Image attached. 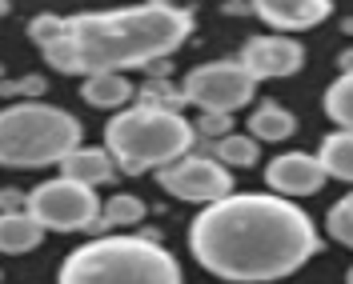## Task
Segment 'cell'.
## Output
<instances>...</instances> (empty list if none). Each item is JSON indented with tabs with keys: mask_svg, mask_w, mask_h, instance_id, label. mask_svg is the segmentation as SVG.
Returning <instances> with one entry per match:
<instances>
[{
	"mask_svg": "<svg viewBox=\"0 0 353 284\" xmlns=\"http://www.w3.org/2000/svg\"><path fill=\"white\" fill-rule=\"evenodd\" d=\"M193 261L225 284H273L305 268L321 232L297 200L277 193H229L205 204L185 232Z\"/></svg>",
	"mask_w": 353,
	"mask_h": 284,
	"instance_id": "1",
	"label": "cell"
},
{
	"mask_svg": "<svg viewBox=\"0 0 353 284\" xmlns=\"http://www.w3.org/2000/svg\"><path fill=\"white\" fill-rule=\"evenodd\" d=\"M193 36V12L169 4H129L105 12H72L61 17L57 41L41 48L52 72L92 76V72H125L169 61Z\"/></svg>",
	"mask_w": 353,
	"mask_h": 284,
	"instance_id": "2",
	"label": "cell"
},
{
	"mask_svg": "<svg viewBox=\"0 0 353 284\" xmlns=\"http://www.w3.org/2000/svg\"><path fill=\"white\" fill-rule=\"evenodd\" d=\"M57 284H185L181 261L145 232H109L72 248Z\"/></svg>",
	"mask_w": 353,
	"mask_h": 284,
	"instance_id": "3",
	"label": "cell"
},
{
	"mask_svg": "<svg viewBox=\"0 0 353 284\" xmlns=\"http://www.w3.org/2000/svg\"><path fill=\"white\" fill-rule=\"evenodd\" d=\"M197 132L185 112L153 109V105H129L112 112L105 124V153L112 156L121 176H145L161 173L165 164L193 153Z\"/></svg>",
	"mask_w": 353,
	"mask_h": 284,
	"instance_id": "4",
	"label": "cell"
},
{
	"mask_svg": "<svg viewBox=\"0 0 353 284\" xmlns=\"http://www.w3.org/2000/svg\"><path fill=\"white\" fill-rule=\"evenodd\" d=\"M77 144H85V124L61 105L17 100L0 109V164L4 168H52Z\"/></svg>",
	"mask_w": 353,
	"mask_h": 284,
	"instance_id": "5",
	"label": "cell"
},
{
	"mask_svg": "<svg viewBox=\"0 0 353 284\" xmlns=\"http://www.w3.org/2000/svg\"><path fill=\"white\" fill-rule=\"evenodd\" d=\"M24 212L37 220L44 232H97L101 200H97V188L52 176L24 197Z\"/></svg>",
	"mask_w": 353,
	"mask_h": 284,
	"instance_id": "6",
	"label": "cell"
},
{
	"mask_svg": "<svg viewBox=\"0 0 353 284\" xmlns=\"http://www.w3.org/2000/svg\"><path fill=\"white\" fill-rule=\"evenodd\" d=\"M257 92V80L233 61H209V65H197L185 80H181V96L185 105H193L197 112H225L233 116L237 109H245Z\"/></svg>",
	"mask_w": 353,
	"mask_h": 284,
	"instance_id": "7",
	"label": "cell"
},
{
	"mask_svg": "<svg viewBox=\"0 0 353 284\" xmlns=\"http://www.w3.org/2000/svg\"><path fill=\"white\" fill-rule=\"evenodd\" d=\"M157 180H161V188L169 193L173 200H185V204H213V200L229 197L237 184H233V173L221 164V160H213V156H197V153H185L181 160H173V164H165L161 173H157Z\"/></svg>",
	"mask_w": 353,
	"mask_h": 284,
	"instance_id": "8",
	"label": "cell"
},
{
	"mask_svg": "<svg viewBox=\"0 0 353 284\" xmlns=\"http://www.w3.org/2000/svg\"><path fill=\"white\" fill-rule=\"evenodd\" d=\"M237 65L261 85V80H285L305 68V44L297 36H281V32H261L249 36L237 52Z\"/></svg>",
	"mask_w": 353,
	"mask_h": 284,
	"instance_id": "9",
	"label": "cell"
},
{
	"mask_svg": "<svg viewBox=\"0 0 353 284\" xmlns=\"http://www.w3.org/2000/svg\"><path fill=\"white\" fill-rule=\"evenodd\" d=\"M321 184H325V173H321L313 153L293 149V153H281L265 164V188L285 200L313 197V193H321Z\"/></svg>",
	"mask_w": 353,
	"mask_h": 284,
	"instance_id": "10",
	"label": "cell"
},
{
	"mask_svg": "<svg viewBox=\"0 0 353 284\" xmlns=\"http://www.w3.org/2000/svg\"><path fill=\"white\" fill-rule=\"evenodd\" d=\"M249 12L265 28L293 36V32H305V28H317L321 21H330L333 0H249Z\"/></svg>",
	"mask_w": 353,
	"mask_h": 284,
	"instance_id": "11",
	"label": "cell"
},
{
	"mask_svg": "<svg viewBox=\"0 0 353 284\" xmlns=\"http://www.w3.org/2000/svg\"><path fill=\"white\" fill-rule=\"evenodd\" d=\"M57 168H61L65 180H77V184H85V188L109 184L112 176H117V164H112V156L105 153V144H77Z\"/></svg>",
	"mask_w": 353,
	"mask_h": 284,
	"instance_id": "12",
	"label": "cell"
},
{
	"mask_svg": "<svg viewBox=\"0 0 353 284\" xmlns=\"http://www.w3.org/2000/svg\"><path fill=\"white\" fill-rule=\"evenodd\" d=\"M137 88L129 85L125 72H92L81 80V100L88 109H105V112H121L132 105Z\"/></svg>",
	"mask_w": 353,
	"mask_h": 284,
	"instance_id": "13",
	"label": "cell"
},
{
	"mask_svg": "<svg viewBox=\"0 0 353 284\" xmlns=\"http://www.w3.org/2000/svg\"><path fill=\"white\" fill-rule=\"evenodd\" d=\"M245 129H249V136L257 144H281V140H289L297 132V116L285 105H277V100H261L257 109L249 112Z\"/></svg>",
	"mask_w": 353,
	"mask_h": 284,
	"instance_id": "14",
	"label": "cell"
},
{
	"mask_svg": "<svg viewBox=\"0 0 353 284\" xmlns=\"http://www.w3.org/2000/svg\"><path fill=\"white\" fill-rule=\"evenodd\" d=\"M313 156H317V164H321L325 180L353 184V129H333Z\"/></svg>",
	"mask_w": 353,
	"mask_h": 284,
	"instance_id": "15",
	"label": "cell"
},
{
	"mask_svg": "<svg viewBox=\"0 0 353 284\" xmlns=\"http://www.w3.org/2000/svg\"><path fill=\"white\" fill-rule=\"evenodd\" d=\"M44 241V228L28 212H0V252L8 256H24L32 248H41Z\"/></svg>",
	"mask_w": 353,
	"mask_h": 284,
	"instance_id": "16",
	"label": "cell"
},
{
	"mask_svg": "<svg viewBox=\"0 0 353 284\" xmlns=\"http://www.w3.org/2000/svg\"><path fill=\"white\" fill-rule=\"evenodd\" d=\"M213 160H221L229 173L233 168H257V160H261V144L249 136V132H225L221 140H209V153Z\"/></svg>",
	"mask_w": 353,
	"mask_h": 284,
	"instance_id": "17",
	"label": "cell"
},
{
	"mask_svg": "<svg viewBox=\"0 0 353 284\" xmlns=\"http://www.w3.org/2000/svg\"><path fill=\"white\" fill-rule=\"evenodd\" d=\"M145 200L132 197V193H112L105 204H101V224L97 228H137L145 220Z\"/></svg>",
	"mask_w": 353,
	"mask_h": 284,
	"instance_id": "18",
	"label": "cell"
},
{
	"mask_svg": "<svg viewBox=\"0 0 353 284\" xmlns=\"http://www.w3.org/2000/svg\"><path fill=\"white\" fill-rule=\"evenodd\" d=\"M321 109H325V116H330L337 129H353V72H341V76L325 88Z\"/></svg>",
	"mask_w": 353,
	"mask_h": 284,
	"instance_id": "19",
	"label": "cell"
},
{
	"mask_svg": "<svg viewBox=\"0 0 353 284\" xmlns=\"http://www.w3.org/2000/svg\"><path fill=\"white\" fill-rule=\"evenodd\" d=\"M325 232H330V241H337L341 248L353 252V193H345L341 200L330 204V212H325Z\"/></svg>",
	"mask_w": 353,
	"mask_h": 284,
	"instance_id": "20",
	"label": "cell"
},
{
	"mask_svg": "<svg viewBox=\"0 0 353 284\" xmlns=\"http://www.w3.org/2000/svg\"><path fill=\"white\" fill-rule=\"evenodd\" d=\"M132 100H137V105H153V109H173V112H181V105H185L181 88H173L169 80H149V85H141Z\"/></svg>",
	"mask_w": 353,
	"mask_h": 284,
	"instance_id": "21",
	"label": "cell"
},
{
	"mask_svg": "<svg viewBox=\"0 0 353 284\" xmlns=\"http://www.w3.org/2000/svg\"><path fill=\"white\" fill-rule=\"evenodd\" d=\"M57 32H61V17L57 12H41V17L28 21V41L37 44V48H48V44L57 41Z\"/></svg>",
	"mask_w": 353,
	"mask_h": 284,
	"instance_id": "22",
	"label": "cell"
},
{
	"mask_svg": "<svg viewBox=\"0 0 353 284\" xmlns=\"http://www.w3.org/2000/svg\"><path fill=\"white\" fill-rule=\"evenodd\" d=\"M41 92H48L44 76H17V80H4V76H0V96H28V100H41Z\"/></svg>",
	"mask_w": 353,
	"mask_h": 284,
	"instance_id": "23",
	"label": "cell"
},
{
	"mask_svg": "<svg viewBox=\"0 0 353 284\" xmlns=\"http://www.w3.org/2000/svg\"><path fill=\"white\" fill-rule=\"evenodd\" d=\"M193 132L209 136V140H221L225 132H233V116H225V112H201L197 124H193Z\"/></svg>",
	"mask_w": 353,
	"mask_h": 284,
	"instance_id": "24",
	"label": "cell"
},
{
	"mask_svg": "<svg viewBox=\"0 0 353 284\" xmlns=\"http://www.w3.org/2000/svg\"><path fill=\"white\" fill-rule=\"evenodd\" d=\"M24 197L28 193H17V188H0V212H21Z\"/></svg>",
	"mask_w": 353,
	"mask_h": 284,
	"instance_id": "25",
	"label": "cell"
},
{
	"mask_svg": "<svg viewBox=\"0 0 353 284\" xmlns=\"http://www.w3.org/2000/svg\"><path fill=\"white\" fill-rule=\"evenodd\" d=\"M337 68H341V72H353V48H345V52L337 56Z\"/></svg>",
	"mask_w": 353,
	"mask_h": 284,
	"instance_id": "26",
	"label": "cell"
},
{
	"mask_svg": "<svg viewBox=\"0 0 353 284\" xmlns=\"http://www.w3.org/2000/svg\"><path fill=\"white\" fill-rule=\"evenodd\" d=\"M145 4H169V8H181L185 0H145Z\"/></svg>",
	"mask_w": 353,
	"mask_h": 284,
	"instance_id": "27",
	"label": "cell"
},
{
	"mask_svg": "<svg viewBox=\"0 0 353 284\" xmlns=\"http://www.w3.org/2000/svg\"><path fill=\"white\" fill-rule=\"evenodd\" d=\"M8 12H12V4H8V0H0V17H8Z\"/></svg>",
	"mask_w": 353,
	"mask_h": 284,
	"instance_id": "28",
	"label": "cell"
},
{
	"mask_svg": "<svg viewBox=\"0 0 353 284\" xmlns=\"http://www.w3.org/2000/svg\"><path fill=\"white\" fill-rule=\"evenodd\" d=\"M345 284H353V264H350V272H345Z\"/></svg>",
	"mask_w": 353,
	"mask_h": 284,
	"instance_id": "29",
	"label": "cell"
},
{
	"mask_svg": "<svg viewBox=\"0 0 353 284\" xmlns=\"http://www.w3.org/2000/svg\"><path fill=\"white\" fill-rule=\"evenodd\" d=\"M0 284H4V276H0Z\"/></svg>",
	"mask_w": 353,
	"mask_h": 284,
	"instance_id": "30",
	"label": "cell"
}]
</instances>
